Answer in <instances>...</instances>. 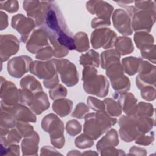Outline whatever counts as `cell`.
Here are the masks:
<instances>
[{
	"mask_svg": "<svg viewBox=\"0 0 156 156\" xmlns=\"http://www.w3.org/2000/svg\"><path fill=\"white\" fill-rule=\"evenodd\" d=\"M116 118L109 116L105 111L89 113L85 116L84 133L96 140L116 122Z\"/></svg>",
	"mask_w": 156,
	"mask_h": 156,
	"instance_id": "obj_1",
	"label": "cell"
},
{
	"mask_svg": "<svg viewBox=\"0 0 156 156\" xmlns=\"http://www.w3.org/2000/svg\"><path fill=\"white\" fill-rule=\"evenodd\" d=\"M98 71L93 67L87 66L82 71L83 88L89 94L105 97L108 92L109 83L102 75H97Z\"/></svg>",
	"mask_w": 156,
	"mask_h": 156,
	"instance_id": "obj_2",
	"label": "cell"
},
{
	"mask_svg": "<svg viewBox=\"0 0 156 156\" xmlns=\"http://www.w3.org/2000/svg\"><path fill=\"white\" fill-rule=\"evenodd\" d=\"M41 127L45 132L49 133L51 143L57 148H62L65 143L62 121L55 115L51 113L42 119Z\"/></svg>",
	"mask_w": 156,
	"mask_h": 156,
	"instance_id": "obj_3",
	"label": "cell"
},
{
	"mask_svg": "<svg viewBox=\"0 0 156 156\" xmlns=\"http://www.w3.org/2000/svg\"><path fill=\"white\" fill-rule=\"evenodd\" d=\"M130 17H132V27L135 31L146 30L149 32L155 23V12L138 9L130 6L127 9Z\"/></svg>",
	"mask_w": 156,
	"mask_h": 156,
	"instance_id": "obj_4",
	"label": "cell"
},
{
	"mask_svg": "<svg viewBox=\"0 0 156 156\" xmlns=\"http://www.w3.org/2000/svg\"><path fill=\"white\" fill-rule=\"evenodd\" d=\"M119 125L120 136L126 142H130L143 135L136 115L122 116L119 119Z\"/></svg>",
	"mask_w": 156,
	"mask_h": 156,
	"instance_id": "obj_5",
	"label": "cell"
},
{
	"mask_svg": "<svg viewBox=\"0 0 156 156\" xmlns=\"http://www.w3.org/2000/svg\"><path fill=\"white\" fill-rule=\"evenodd\" d=\"M53 61L62 82L68 87L75 85L79 80L76 66L66 59H54Z\"/></svg>",
	"mask_w": 156,
	"mask_h": 156,
	"instance_id": "obj_6",
	"label": "cell"
},
{
	"mask_svg": "<svg viewBox=\"0 0 156 156\" xmlns=\"http://www.w3.org/2000/svg\"><path fill=\"white\" fill-rule=\"evenodd\" d=\"M116 38V33L110 29H98L91 33V42L94 49H109L115 45Z\"/></svg>",
	"mask_w": 156,
	"mask_h": 156,
	"instance_id": "obj_7",
	"label": "cell"
},
{
	"mask_svg": "<svg viewBox=\"0 0 156 156\" xmlns=\"http://www.w3.org/2000/svg\"><path fill=\"white\" fill-rule=\"evenodd\" d=\"M49 4V1H25L23 6L27 16L35 20L37 26H41Z\"/></svg>",
	"mask_w": 156,
	"mask_h": 156,
	"instance_id": "obj_8",
	"label": "cell"
},
{
	"mask_svg": "<svg viewBox=\"0 0 156 156\" xmlns=\"http://www.w3.org/2000/svg\"><path fill=\"white\" fill-rule=\"evenodd\" d=\"M32 62L31 57L27 55L13 57L7 63L8 73L13 77L20 78L30 69Z\"/></svg>",
	"mask_w": 156,
	"mask_h": 156,
	"instance_id": "obj_9",
	"label": "cell"
},
{
	"mask_svg": "<svg viewBox=\"0 0 156 156\" xmlns=\"http://www.w3.org/2000/svg\"><path fill=\"white\" fill-rule=\"evenodd\" d=\"M139 74L136 78V84L138 89L146 86L155 87V67L146 61H142L139 67Z\"/></svg>",
	"mask_w": 156,
	"mask_h": 156,
	"instance_id": "obj_10",
	"label": "cell"
},
{
	"mask_svg": "<svg viewBox=\"0 0 156 156\" xmlns=\"http://www.w3.org/2000/svg\"><path fill=\"white\" fill-rule=\"evenodd\" d=\"M1 105L2 107H12L17 105L20 99V91L12 82L1 81Z\"/></svg>",
	"mask_w": 156,
	"mask_h": 156,
	"instance_id": "obj_11",
	"label": "cell"
},
{
	"mask_svg": "<svg viewBox=\"0 0 156 156\" xmlns=\"http://www.w3.org/2000/svg\"><path fill=\"white\" fill-rule=\"evenodd\" d=\"M87 10L93 15L96 14L99 20L110 24V18L113 11V7L104 1H89L86 4Z\"/></svg>",
	"mask_w": 156,
	"mask_h": 156,
	"instance_id": "obj_12",
	"label": "cell"
},
{
	"mask_svg": "<svg viewBox=\"0 0 156 156\" xmlns=\"http://www.w3.org/2000/svg\"><path fill=\"white\" fill-rule=\"evenodd\" d=\"M30 71L40 79H44L43 81L48 80L56 75L55 65L53 60L46 62L35 61L31 63Z\"/></svg>",
	"mask_w": 156,
	"mask_h": 156,
	"instance_id": "obj_13",
	"label": "cell"
},
{
	"mask_svg": "<svg viewBox=\"0 0 156 156\" xmlns=\"http://www.w3.org/2000/svg\"><path fill=\"white\" fill-rule=\"evenodd\" d=\"M12 26L21 34V41L26 43L30 32L35 27V21L23 14H18L12 17Z\"/></svg>",
	"mask_w": 156,
	"mask_h": 156,
	"instance_id": "obj_14",
	"label": "cell"
},
{
	"mask_svg": "<svg viewBox=\"0 0 156 156\" xmlns=\"http://www.w3.org/2000/svg\"><path fill=\"white\" fill-rule=\"evenodd\" d=\"M114 27L118 32L124 35L132 34V23L129 15L123 9H116L112 16Z\"/></svg>",
	"mask_w": 156,
	"mask_h": 156,
	"instance_id": "obj_15",
	"label": "cell"
},
{
	"mask_svg": "<svg viewBox=\"0 0 156 156\" xmlns=\"http://www.w3.org/2000/svg\"><path fill=\"white\" fill-rule=\"evenodd\" d=\"M20 48L17 38L12 35H1V59L5 62L9 58L15 54Z\"/></svg>",
	"mask_w": 156,
	"mask_h": 156,
	"instance_id": "obj_16",
	"label": "cell"
},
{
	"mask_svg": "<svg viewBox=\"0 0 156 156\" xmlns=\"http://www.w3.org/2000/svg\"><path fill=\"white\" fill-rule=\"evenodd\" d=\"M48 35L42 28L36 29L31 35L27 44L26 48L28 51L35 54L41 49L49 46Z\"/></svg>",
	"mask_w": 156,
	"mask_h": 156,
	"instance_id": "obj_17",
	"label": "cell"
},
{
	"mask_svg": "<svg viewBox=\"0 0 156 156\" xmlns=\"http://www.w3.org/2000/svg\"><path fill=\"white\" fill-rule=\"evenodd\" d=\"M1 108L9 112L16 121L35 122L37 121L34 114L26 106L22 104H17L12 107H2Z\"/></svg>",
	"mask_w": 156,
	"mask_h": 156,
	"instance_id": "obj_18",
	"label": "cell"
},
{
	"mask_svg": "<svg viewBox=\"0 0 156 156\" xmlns=\"http://www.w3.org/2000/svg\"><path fill=\"white\" fill-rule=\"evenodd\" d=\"M115 97H118V102L120 104L122 110L128 116L135 115L137 111V99H135L133 94L130 93H118L115 94Z\"/></svg>",
	"mask_w": 156,
	"mask_h": 156,
	"instance_id": "obj_19",
	"label": "cell"
},
{
	"mask_svg": "<svg viewBox=\"0 0 156 156\" xmlns=\"http://www.w3.org/2000/svg\"><path fill=\"white\" fill-rule=\"evenodd\" d=\"M29 107L35 114H41L43 111L49 107V102L47 94L43 91L35 93Z\"/></svg>",
	"mask_w": 156,
	"mask_h": 156,
	"instance_id": "obj_20",
	"label": "cell"
},
{
	"mask_svg": "<svg viewBox=\"0 0 156 156\" xmlns=\"http://www.w3.org/2000/svg\"><path fill=\"white\" fill-rule=\"evenodd\" d=\"M134 41L141 52L151 49L154 44V38L151 35L144 32H137L134 35Z\"/></svg>",
	"mask_w": 156,
	"mask_h": 156,
	"instance_id": "obj_21",
	"label": "cell"
},
{
	"mask_svg": "<svg viewBox=\"0 0 156 156\" xmlns=\"http://www.w3.org/2000/svg\"><path fill=\"white\" fill-rule=\"evenodd\" d=\"M119 143L118 133L116 131L112 129L109 130L107 134L97 143L96 148L98 150H103L108 147H114L118 145Z\"/></svg>",
	"mask_w": 156,
	"mask_h": 156,
	"instance_id": "obj_22",
	"label": "cell"
},
{
	"mask_svg": "<svg viewBox=\"0 0 156 156\" xmlns=\"http://www.w3.org/2000/svg\"><path fill=\"white\" fill-rule=\"evenodd\" d=\"M115 46L116 51L119 55L129 54L133 51V45L130 38L126 37H119L116 38Z\"/></svg>",
	"mask_w": 156,
	"mask_h": 156,
	"instance_id": "obj_23",
	"label": "cell"
},
{
	"mask_svg": "<svg viewBox=\"0 0 156 156\" xmlns=\"http://www.w3.org/2000/svg\"><path fill=\"white\" fill-rule=\"evenodd\" d=\"M73 102L68 99H59L52 104L53 110L61 117L68 115L72 109Z\"/></svg>",
	"mask_w": 156,
	"mask_h": 156,
	"instance_id": "obj_24",
	"label": "cell"
},
{
	"mask_svg": "<svg viewBox=\"0 0 156 156\" xmlns=\"http://www.w3.org/2000/svg\"><path fill=\"white\" fill-rule=\"evenodd\" d=\"M39 136L38 133L33 131L31 133L25 136L21 143L22 151H35L37 152L38 144L39 143Z\"/></svg>",
	"mask_w": 156,
	"mask_h": 156,
	"instance_id": "obj_25",
	"label": "cell"
},
{
	"mask_svg": "<svg viewBox=\"0 0 156 156\" xmlns=\"http://www.w3.org/2000/svg\"><path fill=\"white\" fill-rule=\"evenodd\" d=\"M143 61L141 58H136L134 57H129L124 58L122 60L123 68L125 72L130 75L133 76L138 71L140 63Z\"/></svg>",
	"mask_w": 156,
	"mask_h": 156,
	"instance_id": "obj_26",
	"label": "cell"
},
{
	"mask_svg": "<svg viewBox=\"0 0 156 156\" xmlns=\"http://www.w3.org/2000/svg\"><path fill=\"white\" fill-rule=\"evenodd\" d=\"M20 83L23 89L30 91L33 93H37L43 90L40 83L32 76H26L21 79Z\"/></svg>",
	"mask_w": 156,
	"mask_h": 156,
	"instance_id": "obj_27",
	"label": "cell"
},
{
	"mask_svg": "<svg viewBox=\"0 0 156 156\" xmlns=\"http://www.w3.org/2000/svg\"><path fill=\"white\" fill-rule=\"evenodd\" d=\"M119 58L120 55L116 50L110 49L104 51L101 53V67L103 69H106L110 65L119 62Z\"/></svg>",
	"mask_w": 156,
	"mask_h": 156,
	"instance_id": "obj_28",
	"label": "cell"
},
{
	"mask_svg": "<svg viewBox=\"0 0 156 156\" xmlns=\"http://www.w3.org/2000/svg\"><path fill=\"white\" fill-rule=\"evenodd\" d=\"M80 63L83 66H93L98 67L99 65V54L94 50H90L80 57Z\"/></svg>",
	"mask_w": 156,
	"mask_h": 156,
	"instance_id": "obj_29",
	"label": "cell"
},
{
	"mask_svg": "<svg viewBox=\"0 0 156 156\" xmlns=\"http://www.w3.org/2000/svg\"><path fill=\"white\" fill-rule=\"evenodd\" d=\"M105 104V112L110 116H118L121 114L122 108L118 102H116L111 98H106L104 100Z\"/></svg>",
	"mask_w": 156,
	"mask_h": 156,
	"instance_id": "obj_30",
	"label": "cell"
},
{
	"mask_svg": "<svg viewBox=\"0 0 156 156\" xmlns=\"http://www.w3.org/2000/svg\"><path fill=\"white\" fill-rule=\"evenodd\" d=\"M76 49L80 52H85L90 48L88 38L86 33L79 32L74 36Z\"/></svg>",
	"mask_w": 156,
	"mask_h": 156,
	"instance_id": "obj_31",
	"label": "cell"
},
{
	"mask_svg": "<svg viewBox=\"0 0 156 156\" xmlns=\"http://www.w3.org/2000/svg\"><path fill=\"white\" fill-rule=\"evenodd\" d=\"M154 113V108L152 104L145 103L144 102H140L137 107L136 115L138 116H151Z\"/></svg>",
	"mask_w": 156,
	"mask_h": 156,
	"instance_id": "obj_32",
	"label": "cell"
},
{
	"mask_svg": "<svg viewBox=\"0 0 156 156\" xmlns=\"http://www.w3.org/2000/svg\"><path fill=\"white\" fill-rule=\"evenodd\" d=\"M93 144L94 141L93 139L85 133L77 137L75 140L76 146L80 149L90 147Z\"/></svg>",
	"mask_w": 156,
	"mask_h": 156,
	"instance_id": "obj_33",
	"label": "cell"
},
{
	"mask_svg": "<svg viewBox=\"0 0 156 156\" xmlns=\"http://www.w3.org/2000/svg\"><path fill=\"white\" fill-rule=\"evenodd\" d=\"M66 129L67 133L69 135L71 136H75L81 132L82 126L78 121L76 119H72L68 121L66 123Z\"/></svg>",
	"mask_w": 156,
	"mask_h": 156,
	"instance_id": "obj_34",
	"label": "cell"
},
{
	"mask_svg": "<svg viewBox=\"0 0 156 156\" xmlns=\"http://www.w3.org/2000/svg\"><path fill=\"white\" fill-rule=\"evenodd\" d=\"M67 94L66 89L61 84H58L54 87L49 91V95L52 100L65 98Z\"/></svg>",
	"mask_w": 156,
	"mask_h": 156,
	"instance_id": "obj_35",
	"label": "cell"
},
{
	"mask_svg": "<svg viewBox=\"0 0 156 156\" xmlns=\"http://www.w3.org/2000/svg\"><path fill=\"white\" fill-rule=\"evenodd\" d=\"M0 9L9 13H15L18 10L19 5L17 1H5L0 2Z\"/></svg>",
	"mask_w": 156,
	"mask_h": 156,
	"instance_id": "obj_36",
	"label": "cell"
},
{
	"mask_svg": "<svg viewBox=\"0 0 156 156\" xmlns=\"http://www.w3.org/2000/svg\"><path fill=\"white\" fill-rule=\"evenodd\" d=\"M87 103L88 106L93 110L96 111H105V104L104 102L94 97H88L87 98Z\"/></svg>",
	"mask_w": 156,
	"mask_h": 156,
	"instance_id": "obj_37",
	"label": "cell"
},
{
	"mask_svg": "<svg viewBox=\"0 0 156 156\" xmlns=\"http://www.w3.org/2000/svg\"><path fill=\"white\" fill-rule=\"evenodd\" d=\"M16 127L18 132L22 136L24 137L33 132V127L27 122L18 121L16 123Z\"/></svg>",
	"mask_w": 156,
	"mask_h": 156,
	"instance_id": "obj_38",
	"label": "cell"
},
{
	"mask_svg": "<svg viewBox=\"0 0 156 156\" xmlns=\"http://www.w3.org/2000/svg\"><path fill=\"white\" fill-rule=\"evenodd\" d=\"M52 56H54L53 49L50 46H48L38 51L35 57L38 59L45 60L51 58Z\"/></svg>",
	"mask_w": 156,
	"mask_h": 156,
	"instance_id": "obj_39",
	"label": "cell"
},
{
	"mask_svg": "<svg viewBox=\"0 0 156 156\" xmlns=\"http://www.w3.org/2000/svg\"><path fill=\"white\" fill-rule=\"evenodd\" d=\"M155 87L152 86H146L141 89V95L144 99L147 101H152L155 97Z\"/></svg>",
	"mask_w": 156,
	"mask_h": 156,
	"instance_id": "obj_40",
	"label": "cell"
},
{
	"mask_svg": "<svg viewBox=\"0 0 156 156\" xmlns=\"http://www.w3.org/2000/svg\"><path fill=\"white\" fill-rule=\"evenodd\" d=\"M89 112L88 107L83 103H79L73 112L71 116L79 119H82L85 113Z\"/></svg>",
	"mask_w": 156,
	"mask_h": 156,
	"instance_id": "obj_41",
	"label": "cell"
},
{
	"mask_svg": "<svg viewBox=\"0 0 156 156\" xmlns=\"http://www.w3.org/2000/svg\"><path fill=\"white\" fill-rule=\"evenodd\" d=\"M154 132H151L149 135H141L136 139V143L140 144L148 145L154 140Z\"/></svg>",
	"mask_w": 156,
	"mask_h": 156,
	"instance_id": "obj_42",
	"label": "cell"
},
{
	"mask_svg": "<svg viewBox=\"0 0 156 156\" xmlns=\"http://www.w3.org/2000/svg\"><path fill=\"white\" fill-rule=\"evenodd\" d=\"M155 46L154 45L151 49H147L145 51L141 52V54L143 58H147L151 61L153 63H155Z\"/></svg>",
	"mask_w": 156,
	"mask_h": 156,
	"instance_id": "obj_43",
	"label": "cell"
},
{
	"mask_svg": "<svg viewBox=\"0 0 156 156\" xmlns=\"http://www.w3.org/2000/svg\"><path fill=\"white\" fill-rule=\"evenodd\" d=\"M7 15L5 13L1 11V30L5 29L8 26V20Z\"/></svg>",
	"mask_w": 156,
	"mask_h": 156,
	"instance_id": "obj_44",
	"label": "cell"
}]
</instances>
